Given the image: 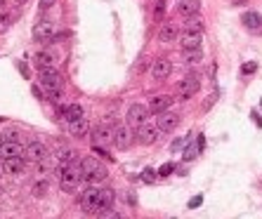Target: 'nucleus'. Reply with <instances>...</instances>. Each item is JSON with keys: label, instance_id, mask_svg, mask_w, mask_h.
Instances as JSON below:
<instances>
[{"label": "nucleus", "instance_id": "nucleus-19", "mask_svg": "<svg viewBox=\"0 0 262 219\" xmlns=\"http://www.w3.org/2000/svg\"><path fill=\"white\" fill-rule=\"evenodd\" d=\"M24 170H26V160H24V158L3 160V172H7V174H21Z\"/></svg>", "mask_w": 262, "mask_h": 219}, {"label": "nucleus", "instance_id": "nucleus-22", "mask_svg": "<svg viewBox=\"0 0 262 219\" xmlns=\"http://www.w3.org/2000/svg\"><path fill=\"white\" fill-rule=\"evenodd\" d=\"M69 125V135L71 137H85L88 135V120H85V116L83 118H78V120H71V123H66Z\"/></svg>", "mask_w": 262, "mask_h": 219}, {"label": "nucleus", "instance_id": "nucleus-29", "mask_svg": "<svg viewBox=\"0 0 262 219\" xmlns=\"http://www.w3.org/2000/svg\"><path fill=\"white\" fill-rule=\"evenodd\" d=\"M257 71V64L255 62H248V64H243L241 66V75H253Z\"/></svg>", "mask_w": 262, "mask_h": 219}, {"label": "nucleus", "instance_id": "nucleus-13", "mask_svg": "<svg viewBox=\"0 0 262 219\" xmlns=\"http://www.w3.org/2000/svg\"><path fill=\"white\" fill-rule=\"evenodd\" d=\"M170 73H173V62H170V59H159V62H154V66H152L154 80H166Z\"/></svg>", "mask_w": 262, "mask_h": 219}, {"label": "nucleus", "instance_id": "nucleus-25", "mask_svg": "<svg viewBox=\"0 0 262 219\" xmlns=\"http://www.w3.org/2000/svg\"><path fill=\"white\" fill-rule=\"evenodd\" d=\"M201 59H203L201 50H184L182 52V64L184 66H196V64H201Z\"/></svg>", "mask_w": 262, "mask_h": 219}, {"label": "nucleus", "instance_id": "nucleus-17", "mask_svg": "<svg viewBox=\"0 0 262 219\" xmlns=\"http://www.w3.org/2000/svg\"><path fill=\"white\" fill-rule=\"evenodd\" d=\"M55 163L59 165V167H66L69 163H73V160H78L81 156H76V151L73 149H66V146H62V149H57L55 151Z\"/></svg>", "mask_w": 262, "mask_h": 219}, {"label": "nucleus", "instance_id": "nucleus-16", "mask_svg": "<svg viewBox=\"0 0 262 219\" xmlns=\"http://www.w3.org/2000/svg\"><path fill=\"white\" fill-rule=\"evenodd\" d=\"M177 12L189 19V17H199L201 12V0H179L177 3Z\"/></svg>", "mask_w": 262, "mask_h": 219}, {"label": "nucleus", "instance_id": "nucleus-11", "mask_svg": "<svg viewBox=\"0 0 262 219\" xmlns=\"http://www.w3.org/2000/svg\"><path fill=\"white\" fill-rule=\"evenodd\" d=\"M170 106H173V97L159 95V97H154L152 102H149L146 111H149V113H154V116H161V113H166V111L170 109Z\"/></svg>", "mask_w": 262, "mask_h": 219}, {"label": "nucleus", "instance_id": "nucleus-1", "mask_svg": "<svg viewBox=\"0 0 262 219\" xmlns=\"http://www.w3.org/2000/svg\"><path fill=\"white\" fill-rule=\"evenodd\" d=\"M81 210L88 214H102L106 210H111V203H114V191L111 189H97V186H90L88 191L81 193Z\"/></svg>", "mask_w": 262, "mask_h": 219}, {"label": "nucleus", "instance_id": "nucleus-37", "mask_svg": "<svg viewBox=\"0 0 262 219\" xmlns=\"http://www.w3.org/2000/svg\"><path fill=\"white\" fill-rule=\"evenodd\" d=\"M201 203H203V196H196L194 200H189V207H199Z\"/></svg>", "mask_w": 262, "mask_h": 219}, {"label": "nucleus", "instance_id": "nucleus-7", "mask_svg": "<svg viewBox=\"0 0 262 219\" xmlns=\"http://www.w3.org/2000/svg\"><path fill=\"white\" fill-rule=\"evenodd\" d=\"M24 160H31V163H43V160H48V146L33 139V142H28L26 149H24Z\"/></svg>", "mask_w": 262, "mask_h": 219}, {"label": "nucleus", "instance_id": "nucleus-43", "mask_svg": "<svg viewBox=\"0 0 262 219\" xmlns=\"http://www.w3.org/2000/svg\"><path fill=\"white\" fill-rule=\"evenodd\" d=\"M0 177H3V165H0Z\"/></svg>", "mask_w": 262, "mask_h": 219}, {"label": "nucleus", "instance_id": "nucleus-35", "mask_svg": "<svg viewBox=\"0 0 262 219\" xmlns=\"http://www.w3.org/2000/svg\"><path fill=\"white\" fill-rule=\"evenodd\" d=\"M45 189H48V184H45V182H43V184H35L33 193H35V196H41V193H45Z\"/></svg>", "mask_w": 262, "mask_h": 219}, {"label": "nucleus", "instance_id": "nucleus-21", "mask_svg": "<svg viewBox=\"0 0 262 219\" xmlns=\"http://www.w3.org/2000/svg\"><path fill=\"white\" fill-rule=\"evenodd\" d=\"M179 35V28L175 26V24H163L159 31V40L161 42H175Z\"/></svg>", "mask_w": 262, "mask_h": 219}, {"label": "nucleus", "instance_id": "nucleus-30", "mask_svg": "<svg viewBox=\"0 0 262 219\" xmlns=\"http://www.w3.org/2000/svg\"><path fill=\"white\" fill-rule=\"evenodd\" d=\"M173 172H175V165H173V163H166V165H161L159 174H161V177H170Z\"/></svg>", "mask_w": 262, "mask_h": 219}, {"label": "nucleus", "instance_id": "nucleus-10", "mask_svg": "<svg viewBox=\"0 0 262 219\" xmlns=\"http://www.w3.org/2000/svg\"><path fill=\"white\" fill-rule=\"evenodd\" d=\"M177 90H179V97H182V99H189V97H194L201 90L199 75H186L184 80L177 85Z\"/></svg>", "mask_w": 262, "mask_h": 219}, {"label": "nucleus", "instance_id": "nucleus-27", "mask_svg": "<svg viewBox=\"0 0 262 219\" xmlns=\"http://www.w3.org/2000/svg\"><path fill=\"white\" fill-rule=\"evenodd\" d=\"M139 177H142V182H146V184H154V182H156V177H159V172L154 170V167H146V170L142 172Z\"/></svg>", "mask_w": 262, "mask_h": 219}, {"label": "nucleus", "instance_id": "nucleus-31", "mask_svg": "<svg viewBox=\"0 0 262 219\" xmlns=\"http://www.w3.org/2000/svg\"><path fill=\"white\" fill-rule=\"evenodd\" d=\"M196 153H199V146L194 149V146L189 144V146L184 149V160H186V163H189V160H194V158H196Z\"/></svg>", "mask_w": 262, "mask_h": 219}, {"label": "nucleus", "instance_id": "nucleus-39", "mask_svg": "<svg viewBox=\"0 0 262 219\" xmlns=\"http://www.w3.org/2000/svg\"><path fill=\"white\" fill-rule=\"evenodd\" d=\"M33 95H35V97H45V92H43L41 87H33Z\"/></svg>", "mask_w": 262, "mask_h": 219}, {"label": "nucleus", "instance_id": "nucleus-4", "mask_svg": "<svg viewBox=\"0 0 262 219\" xmlns=\"http://www.w3.org/2000/svg\"><path fill=\"white\" fill-rule=\"evenodd\" d=\"M41 82H43V92H45L50 99H59V97H62L64 82L55 66H52V69H41Z\"/></svg>", "mask_w": 262, "mask_h": 219}, {"label": "nucleus", "instance_id": "nucleus-34", "mask_svg": "<svg viewBox=\"0 0 262 219\" xmlns=\"http://www.w3.org/2000/svg\"><path fill=\"white\" fill-rule=\"evenodd\" d=\"M57 0H41V10H52Z\"/></svg>", "mask_w": 262, "mask_h": 219}, {"label": "nucleus", "instance_id": "nucleus-38", "mask_svg": "<svg viewBox=\"0 0 262 219\" xmlns=\"http://www.w3.org/2000/svg\"><path fill=\"white\" fill-rule=\"evenodd\" d=\"M19 71H21V73H24V75H26V78H28V69H26V64H19Z\"/></svg>", "mask_w": 262, "mask_h": 219}, {"label": "nucleus", "instance_id": "nucleus-36", "mask_svg": "<svg viewBox=\"0 0 262 219\" xmlns=\"http://www.w3.org/2000/svg\"><path fill=\"white\" fill-rule=\"evenodd\" d=\"M182 146H184V139H177V142H173V144H170V151H179Z\"/></svg>", "mask_w": 262, "mask_h": 219}, {"label": "nucleus", "instance_id": "nucleus-23", "mask_svg": "<svg viewBox=\"0 0 262 219\" xmlns=\"http://www.w3.org/2000/svg\"><path fill=\"white\" fill-rule=\"evenodd\" d=\"M182 50H201V33H184L179 38Z\"/></svg>", "mask_w": 262, "mask_h": 219}, {"label": "nucleus", "instance_id": "nucleus-20", "mask_svg": "<svg viewBox=\"0 0 262 219\" xmlns=\"http://www.w3.org/2000/svg\"><path fill=\"white\" fill-rule=\"evenodd\" d=\"M62 118L66 123L83 118V106H81V104H66V106H62Z\"/></svg>", "mask_w": 262, "mask_h": 219}, {"label": "nucleus", "instance_id": "nucleus-18", "mask_svg": "<svg viewBox=\"0 0 262 219\" xmlns=\"http://www.w3.org/2000/svg\"><path fill=\"white\" fill-rule=\"evenodd\" d=\"M241 21L250 33H262V17L257 12H246L241 17Z\"/></svg>", "mask_w": 262, "mask_h": 219}, {"label": "nucleus", "instance_id": "nucleus-14", "mask_svg": "<svg viewBox=\"0 0 262 219\" xmlns=\"http://www.w3.org/2000/svg\"><path fill=\"white\" fill-rule=\"evenodd\" d=\"M33 38L41 42H50L55 38V24H52V21H41V24L33 28Z\"/></svg>", "mask_w": 262, "mask_h": 219}, {"label": "nucleus", "instance_id": "nucleus-5", "mask_svg": "<svg viewBox=\"0 0 262 219\" xmlns=\"http://www.w3.org/2000/svg\"><path fill=\"white\" fill-rule=\"evenodd\" d=\"M149 120V111H146V106H142V104H132L130 109H128V118H125V125L128 127H142V125Z\"/></svg>", "mask_w": 262, "mask_h": 219}, {"label": "nucleus", "instance_id": "nucleus-32", "mask_svg": "<svg viewBox=\"0 0 262 219\" xmlns=\"http://www.w3.org/2000/svg\"><path fill=\"white\" fill-rule=\"evenodd\" d=\"M10 21H12V17L7 12H0V31H5L7 26H10Z\"/></svg>", "mask_w": 262, "mask_h": 219}, {"label": "nucleus", "instance_id": "nucleus-40", "mask_svg": "<svg viewBox=\"0 0 262 219\" xmlns=\"http://www.w3.org/2000/svg\"><path fill=\"white\" fill-rule=\"evenodd\" d=\"M14 3H17V5H24V3H28V0H14Z\"/></svg>", "mask_w": 262, "mask_h": 219}, {"label": "nucleus", "instance_id": "nucleus-41", "mask_svg": "<svg viewBox=\"0 0 262 219\" xmlns=\"http://www.w3.org/2000/svg\"><path fill=\"white\" fill-rule=\"evenodd\" d=\"M3 7H5V0H0V12H3Z\"/></svg>", "mask_w": 262, "mask_h": 219}, {"label": "nucleus", "instance_id": "nucleus-24", "mask_svg": "<svg viewBox=\"0 0 262 219\" xmlns=\"http://www.w3.org/2000/svg\"><path fill=\"white\" fill-rule=\"evenodd\" d=\"M33 62H35V66H38V71H41V69H52V66L57 64L55 57L50 55V52H35Z\"/></svg>", "mask_w": 262, "mask_h": 219}, {"label": "nucleus", "instance_id": "nucleus-12", "mask_svg": "<svg viewBox=\"0 0 262 219\" xmlns=\"http://www.w3.org/2000/svg\"><path fill=\"white\" fill-rule=\"evenodd\" d=\"M0 158L10 160V158H24V146L19 142H3L0 144Z\"/></svg>", "mask_w": 262, "mask_h": 219}, {"label": "nucleus", "instance_id": "nucleus-26", "mask_svg": "<svg viewBox=\"0 0 262 219\" xmlns=\"http://www.w3.org/2000/svg\"><path fill=\"white\" fill-rule=\"evenodd\" d=\"M184 33H203V19L201 17H189L184 21Z\"/></svg>", "mask_w": 262, "mask_h": 219}, {"label": "nucleus", "instance_id": "nucleus-9", "mask_svg": "<svg viewBox=\"0 0 262 219\" xmlns=\"http://www.w3.org/2000/svg\"><path fill=\"white\" fill-rule=\"evenodd\" d=\"M159 137H161V130L156 127V123H149V120H146L142 127H137V139L142 142V144L149 146V144H154Z\"/></svg>", "mask_w": 262, "mask_h": 219}, {"label": "nucleus", "instance_id": "nucleus-8", "mask_svg": "<svg viewBox=\"0 0 262 219\" xmlns=\"http://www.w3.org/2000/svg\"><path fill=\"white\" fill-rule=\"evenodd\" d=\"M92 146H114V127L111 125H97L92 130Z\"/></svg>", "mask_w": 262, "mask_h": 219}, {"label": "nucleus", "instance_id": "nucleus-6", "mask_svg": "<svg viewBox=\"0 0 262 219\" xmlns=\"http://www.w3.org/2000/svg\"><path fill=\"white\" fill-rule=\"evenodd\" d=\"M132 139H135V135H132V127H128L125 123H121V125H116V127H114V146H116L118 151L130 149Z\"/></svg>", "mask_w": 262, "mask_h": 219}, {"label": "nucleus", "instance_id": "nucleus-15", "mask_svg": "<svg viewBox=\"0 0 262 219\" xmlns=\"http://www.w3.org/2000/svg\"><path fill=\"white\" fill-rule=\"evenodd\" d=\"M177 125H179V116L177 113H170V111L161 113L159 120H156V127H159L161 132H173Z\"/></svg>", "mask_w": 262, "mask_h": 219}, {"label": "nucleus", "instance_id": "nucleus-33", "mask_svg": "<svg viewBox=\"0 0 262 219\" xmlns=\"http://www.w3.org/2000/svg\"><path fill=\"white\" fill-rule=\"evenodd\" d=\"M99 219H123V214L116 212V210H106V212H102Z\"/></svg>", "mask_w": 262, "mask_h": 219}, {"label": "nucleus", "instance_id": "nucleus-2", "mask_svg": "<svg viewBox=\"0 0 262 219\" xmlns=\"http://www.w3.org/2000/svg\"><path fill=\"white\" fill-rule=\"evenodd\" d=\"M81 172H83V182L90 186L102 184L104 179L109 177L104 163H99L97 158H83V160H81Z\"/></svg>", "mask_w": 262, "mask_h": 219}, {"label": "nucleus", "instance_id": "nucleus-3", "mask_svg": "<svg viewBox=\"0 0 262 219\" xmlns=\"http://www.w3.org/2000/svg\"><path fill=\"white\" fill-rule=\"evenodd\" d=\"M83 184V172H81V160H73L66 167H59V186L64 191H76Z\"/></svg>", "mask_w": 262, "mask_h": 219}, {"label": "nucleus", "instance_id": "nucleus-28", "mask_svg": "<svg viewBox=\"0 0 262 219\" xmlns=\"http://www.w3.org/2000/svg\"><path fill=\"white\" fill-rule=\"evenodd\" d=\"M163 14H166V0H156V10H154V17H156V19H163Z\"/></svg>", "mask_w": 262, "mask_h": 219}, {"label": "nucleus", "instance_id": "nucleus-42", "mask_svg": "<svg viewBox=\"0 0 262 219\" xmlns=\"http://www.w3.org/2000/svg\"><path fill=\"white\" fill-rule=\"evenodd\" d=\"M3 142H5V137H3V135H0V144H3Z\"/></svg>", "mask_w": 262, "mask_h": 219}]
</instances>
